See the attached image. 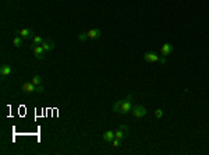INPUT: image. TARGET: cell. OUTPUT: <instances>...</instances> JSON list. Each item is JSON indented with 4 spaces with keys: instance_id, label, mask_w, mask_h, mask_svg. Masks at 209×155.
<instances>
[{
    "instance_id": "ffe728a7",
    "label": "cell",
    "mask_w": 209,
    "mask_h": 155,
    "mask_svg": "<svg viewBox=\"0 0 209 155\" xmlns=\"http://www.w3.org/2000/svg\"><path fill=\"white\" fill-rule=\"evenodd\" d=\"M159 63L162 64V66H165L167 63V60H166V56H160V60H159Z\"/></svg>"
},
{
    "instance_id": "7a4b0ae2",
    "label": "cell",
    "mask_w": 209,
    "mask_h": 155,
    "mask_svg": "<svg viewBox=\"0 0 209 155\" xmlns=\"http://www.w3.org/2000/svg\"><path fill=\"white\" fill-rule=\"evenodd\" d=\"M147 108L142 105H134L133 108H131V115L134 116V117H137V119H141V117H144V116H147Z\"/></svg>"
},
{
    "instance_id": "30bf717a",
    "label": "cell",
    "mask_w": 209,
    "mask_h": 155,
    "mask_svg": "<svg viewBox=\"0 0 209 155\" xmlns=\"http://www.w3.org/2000/svg\"><path fill=\"white\" fill-rule=\"evenodd\" d=\"M55 42H53L52 39H43V42H42V48L46 50V52H50V50H53L55 49Z\"/></svg>"
},
{
    "instance_id": "9c48e42d",
    "label": "cell",
    "mask_w": 209,
    "mask_h": 155,
    "mask_svg": "<svg viewBox=\"0 0 209 155\" xmlns=\"http://www.w3.org/2000/svg\"><path fill=\"white\" fill-rule=\"evenodd\" d=\"M172 52H173V46H172L169 42L165 43L163 46H162V49H160L162 56H169V55H172Z\"/></svg>"
},
{
    "instance_id": "e0dca14e",
    "label": "cell",
    "mask_w": 209,
    "mask_h": 155,
    "mask_svg": "<svg viewBox=\"0 0 209 155\" xmlns=\"http://www.w3.org/2000/svg\"><path fill=\"white\" fill-rule=\"evenodd\" d=\"M112 145H113V147H115V148H117V147H120L121 145V140H119V139H113L112 140Z\"/></svg>"
},
{
    "instance_id": "ac0fdd59",
    "label": "cell",
    "mask_w": 209,
    "mask_h": 155,
    "mask_svg": "<svg viewBox=\"0 0 209 155\" xmlns=\"http://www.w3.org/2000/svg\"><path fill=\"white\" fill-rule=\"evenodd\" d=\"M155 116H156L158 119H160V117H162V116H163V110H162V109H156V110H155Z\"/></svg>"
},
{
    "instance_id": "5bb4252c",
    "label": "cell",
    "mask_w": 209,
    "mask_h": 155,
    "mask_svg": "<svg viewBox=\"0 0 209 155\" xmlns=\"http://www.w3.org/2000/svg\"><path fill=\"white\" fill-rule=\"evenodd\" d=\"M31 83L34 84V85H41V76H38V74H35V76L31 78Z\"/></svg>"
},
{
    "instance_id": "7c38bea8",
    "label": "cell",
    "mask_w": 209,
    "mask_h": 155,
    "mask_svg": "<svg viewBox=\"0 0 209 155\" xmlns=\"http://www.w3.org/2000/svg\"><path fill=\"white\" fill-rule=\"evenodd\" d=\"M115 139V132L113 130H106L103 133V140L106 142H112V140Z\"/></svg>"
},
{
    "instance_id": "4fadbf2b",
    "label": "cell",
    "mask_w": 209,
    "mask_h": 155,
    "mask_svg": "<svg viewBox=\"0 0 209 155\" xmlns=\"http://www.w3.org/2000/svg\"><path fill=\"white\" fill-rule=\"evenodd\" d=\"M23 39H24V38H21L20 35L14 36V38H13V45L16 48H21V46H23Z\"/></svg>"
},
{
    "instance_id": "277c9868",
    "label": "cell",
    "mask_w": 209,
    "mask_h": 155,
    "mask_svg": "<svg viewBox=\"0 0 209 155\" xmlns=\"http://www.w3.org/2000/svg\"><path fill=\"white\" fill-rule=\"evenodd\" d=\"M16 34L17 35H20L21 38H24V39H31V38H34V31L30 30V28H21V30H16Z\"/></svg>"
},
{
    "instance_id": "2e32d148",
    "label": "cell",
    "mask_w": 209,
    "mask_h": 155,
    "mask_svg": "<svg viewBox=\"0 0 209 155\" xmlns=\"http://www.w3.org/2000/svg\"><path fill=\"white\" fill-rule=\"evenodd\" d=\"M42 42H43V38H42V36H39V35H35V36H34V45H42Z\"/></svg>"
},
{
    "instance_id": "8fae6325",
    "label": "cell",
    "mask_w": 209,
    "mask_h": 155,
    "mask_svg": "<svg viewBox=\"0 0 209 155\" xmlns=\"http://www.w3.org/2000/svg\"><path fill=\"white\" fill-rule=\"evenodd\" d=\"M23 91L27 94H32V92H36V87L32 83H24L23 84Z\"/></svg>"
},
{
    "instance_id": "8992f818",
    "label": "cell",
    "mask_w": 209,
    "mask_h": 155,
    "mask_svg": "<svg viewBox=\"0 0 209 155\" xmlns=\"http://www.w3.org/2000/svg\"><path fill=\"white\" fill-rule=\"evenodd\" d=\"M144 59L149 63H159L160 56H158L155 52H147V53H144Z\"/></svg>"
},
{
    "instance_id": "9a60e30c",
    "label": "cell",
    "mask_w": 209,
    "mask_h": 155,
    "mask_svg": "<svg viewBox=\"0 0 209 155\" xmlns=\"http://www.w3.org/2000/svg\"><path fill=\"white\" fill-rule=\"evenodd\" d=\"M77 39L81 41V42L87 41V39H88V32H81V34H78V35H77Z\"/></svg>"
},
{
    "instance_id": "6da1fadb",
    "label": "cell",
    "mask_w": 209,
    "mask_h": 155,
    "mask_svg": "<svg viewBox=\"0 0 209 155\" xmlns=\"http://www.w3.org/2000/svg\"><path fill=\"white\" fill-rule=\"evenodd\" d=\"M133 99H134V95H127V98L123 99V101H117L115 105L112 106L113 112L120 113V115H128L131 112V108H133Z\"/></svg>"
},
{
    "instance_id": "d6986e66",
    "label": "cell",
    "mask_w": 209,
    "mask_h": 155,
    "mask_svg": "<svg viewBox=\"0 0 209 155\" xmlns=\"http://www.w3.org/2000/svg\"><path fill=\"white\" fill-rule=\"evenodd\" d=\"M43 91H45V87L43 85H36V92L38 94H42Z\"/></svg>"
},
{
    "instance_id": "52a82bcc",
    "label": "cell",
    "mask_w": 209,
    "mask_h": 155,
    "mask_svg": "<svg viewBox=\"0 0 209 155\" xmlns=\"http://www.w3.org/2000/svg\"><path fill=\"white\" fill-rule=\"evenodd\" d=\"M11 73H13V69H11L10 64H2V67H0V76L9 77Z\"/></svg>"
},
{
    "instance_id": "ba28073f",
    "label": "cell",
    "mask_w": 209,
    "mask_h": 155,
    "mask_svg": "<svg viewBox=\"0 0 209 155\" xmlns=\"http://www.w3.org/2000/svg\"><path fill=\"white\" fill-rule=\"evenodd\" d=\"M88 32V39H96V38H101L102 31L99 28H94V30L87 31Z\"/></svg>"
},
{
    "instance_id": "5b68a950",
    "label": "cell",
    "mask_w": 209,
    "mask_h": 155,
    "mask_svg": "<svg viewBox=\"0 0 209 155\" xmlns=\"http://www.w3.org/2000/svg\"><path fill=\"white\" fill-rule=\"evenodd\" d=\"M45 53H46V50L42 48V45H35V46H34V56H35V59L43 60L45 59Z\"/></svg>"
},
{
    "instance_id": "3957f363",
    "label": "cell",
    "mask_w": 209,
    "mask_h": 155,
    "mask_svg": "<svg viewBox=\"0 0 209 155\" xmlns=\"http://www.w3.org/2000/svg\"><path fill=\"white\" fill-rule=\"evenodd\" d=\"M127 135H128V127L126 124H120L119 126V129L115 130V137L119 140H121V141H123Z\"/></svg>"
}]
</instances>
